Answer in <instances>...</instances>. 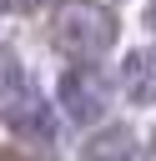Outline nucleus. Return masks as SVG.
Listing matches in <instances>:
<instances>
[{
  "instance_id": "nucleus-1",
  "label": "nucleus",
  "mask_w": 156,
  "mask_h": 161,
  "mask_svg": "<svg viewBox=\"0 0 156 161\" xmlns=\"http://www.w3.org/2000/svg\"><path fill=\"white\" fill-rule=\"evenodd\" d=\"M55 45L75 60H96L116 45V15L96 0H65L55 10V25H50Z\"/></svg>"
},
{
  "instance_id": "nucleus-2",
  "label": "nucleus",
  "mask_w": 156,
  "mask_h": 161,
  "mask_svg": "<svg viewBox=\"0 0 156 161\" xmlns=\"http://www.w3.org/2000/svg\"><path fill=\"white\" fill-rule=\"evenodd\" d=\"M0 126L20 141H50L55 136V111L45 106V96L25 80H10L0 96Z\"/></svg>"
},
{
  "instance_id": "nucleus-3",
  "label": "nucleus",
  "mask_w": 156,
  "mask_h": 161,
  "mask_svg": "<svg viewBox=\"0 0 156 161\" xmlns=\"http://www.w3.org/2000/svg\"><path fill=\"white\" fill-rule=\"evenodd\" d=\"M55 101H60V111H65L70 121L91 126V121H101V116L111 111V80H106L96 65H70V70L60 75V86H55Z\"/></svg>"
},
{
  "instance_id": "nucleus-4",
  "label": "nucleus",
  "mask_w": 156,
  "mask_h": 161,
  "mask_svg": "<svg viewBox=\"0 0 156 161\" xmlns=\"http://www.w3.org/2000/svg\"><path fill=\"white\" fill-rule=\"evenodd\" d=\"M121 96L131 106H156V50L151 45L126 50V60H121Z\"/></svg>"
},
{
  "instance_id": "nucleus-5",
  "label": "nucleus",
  "mask_w": 156,
  "mask_h": 161,
  "mask_svg": "<svg viewBox=\"0 0 156 161\" xmlns=\"http://www.w3.org/2000/svg\"><path fill=\"white\" fill-rule=\"evenodd\" d=\"M75 161H136V136L126 126H101V131L86 136Z\"/></svg>"
},
{
  "instance_id": "nucleus-6",
  "label": "nucleus",
  "mask_w": 156,
  "mask_h": 161,
  "mask_svg": "<svg viewBox=\"0 0 156 161\" xmlns=\"http://www.w3.org/2000/svg\"><path fill=\"white\" fill-rule=\"evenodd\" d=\"M146 25L156 30V0H146Z\"/></svg>"
},
{
  "instance_id": "nucleus-7",
  "label": "nucleus",
  "mask_w": 156,
  "mask_h": 161,
  "mask_svg": "<svg viewBox=\"0 0 156 161\" xmlns=\"http://www.w3.org/2000/svg\"><path fill=\"white\" fill-rule=\"evenodd\" d=\"M15 5H25V10H40V5H55V0H15Z\"/></svg>"
},
{
  "instance_id": "nucleus-8",
  "label": "nucleus",
  "mask_w": 156,
  "mask_h": 161,
  "mask_svg": "<svg viewBox=\"0 0 156 161\" xmlns=\"http://www.w3.org/2000/svg\"><path fill=\"white\" fill-rule=\"evenodd\" d=\"M151 156H156V131H151Z\"/></svg>"
}]
</instances>
